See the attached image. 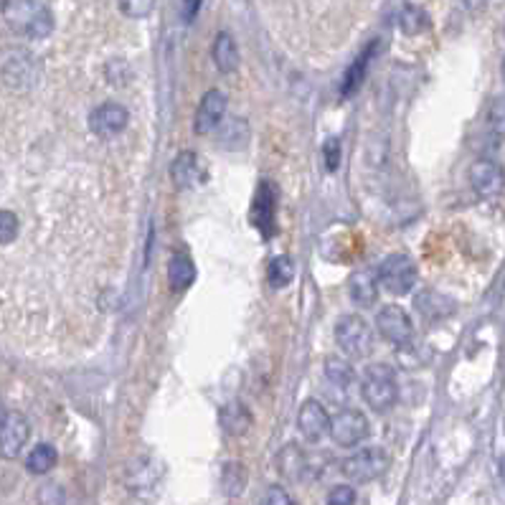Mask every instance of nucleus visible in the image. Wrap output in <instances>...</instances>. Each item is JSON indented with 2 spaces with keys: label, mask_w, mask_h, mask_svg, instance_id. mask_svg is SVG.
<instances>
[{
  "label": "nucleus",
  "mask_w": 505,
  "mask_h": 505,
  "mask_svg": "<svg viewBox=\"0 0 505 505\" xmlns=\"http://www.w3.org/2000/svg\"><path fill=\"white\" fill-rule=\"evenodd\" d=\"M323 160H325V171L328 173H335L341 168V140L338 138H331L323 145Z\"/></svg>",
  "instance_id": "nucleus-34"
},
{
  "label": "nucleus",
  "mask_w": 505,
  "mask_h": 505,
  "mask_svg": "<svg viewBox=\"0 0 505 505\" xmlns=\"http://www.w3.org/2000/svg\"><path fill=\"white\" fill-rule=\"evenodd\" d=\"M105 74H107V81L114 84V87H125L132 81V69H130V63L125 59H112L107 63V69H105Z\"/></svg>",
  "instance_id": "nucleus-32"
},
{
  "label": "nucleus",
  "mask_w": 505,
  "mask_h": 505,
  "mask_svg": "<svg viewBox=\"0 0 505 505\" xmlns=\"http://www.w3.org/2000/svg\"><path fill=\"white\" fill-rule=\"evenodd\" d=\"M127 125H130V112L120 102H102L89 114V130L102 140L117 138L120 132H125Z\"/></svg>",
  "instance_id": "nucleus-11"
},
{
  "label": "nucleus",
  "mask_w": 505,
  "mask_h": 505,
  "mask_svg": "<svg viewBox=\"0 0 505 505\" xmlns=\"http://www.w3.org/2000/svg\"><path fill=\"white\" fill-rule=\"evenodd\" d=\"M488 127L495 138H505V97L492 99L488 110Z\"/></svg>",
  "instance_id": "nucleus-31"
},
{
  "label": "nucleus",
  "mask_w": 505,
  "mask_h": 505,
  "mask_svg": "<svg viewBox=\"0 0 505 505\" xmlns=\"http://www.w3.org/2000/svg\"><path fill=\"white\" fill-rule=\"evenodd\" d=\"M376 280H379V287H383L389 295L401 298L414 290V284L419 280V269L407 254H389L379 265Z\"/></svg>",
  "instance_id": "nucleus-4"
},
{
  "label": "nucleus",
  "mask_w": 505,
  "mask_h": 505,
  "mask_svg": "<svg viewBox=\"0 0 505 505\" xmlns=\"http://www.w3.org/2000/svg\"><path fill=\"white\" fill-rule=\"evenodd\" d=\"M470 11H480V8H485L488 5V0H462Z\"/></svg>",
  "instance_id": "nucleus-38"
},
{
  "label": "nucleus",
  "mask_w": 505,
  "mask_h": 505,
  "mask_svg": "<svg viewBox=\"0 0 505 505\" xmlns=\"http://www.w3.org/2000/svg\"><path fill=\"white\" fill-rule=\"evenodd\" d=\"M361 394L374 411H389L399 401V381L389 364L366 366L361 376Z\"/></svg>",
  "instance_id": "nucleus-2"
},
{
  "label": "nucleus",
  "mask_w": 505,
  "mask_h": 505,
  "mask_svg": "<svg viewBox=\"0 0 505 505\" xmlns=\"http://www.w3.org/2000/svg\"><path fill=\"white\" fill-rule=\"evenodd\" d=\"M163 467L153 458H138L127 467V488L138 495L153 492L160 483Z\"/></svg>",
  "instance_id": "nucleus-14"
},
{
  "label": "nucleus",
  "mask_w": 505,
  "mask_h": 505,
  "mask_svg": "<svg viewBox=\"0 0 505 505\" xmlns=\"http://www.w3.org/2000/svg\"><path fill=\"white\" fill-rule=\"evenodd\" d=\"M3 18L11 31L26 38H46L54 31V16L38 0H3Z\"/></svg>",
  "instance_id": "nucleus-1"
},
{
  "label": "nucleus",
  "mask_w": 505,
  "mask_h": 505,
  "mask_svg": "<svg viewBox=\"0 0 505 505\" xmlns=\"http://www.w3.org/2000/svg\"><path fill=\"white\" fill-rule=\"evenodd\" d=\"M36 498H38V505H63L66 503V492H63L62 485H56V483H46V485H41Z\"/></svg>",
  "instance_id": "nucleus-33"
},
{
  "label": "nucleus",
  "mask_w": 505,
  "mask_h": 505,
  "mask_svg": "<svg viewBox=\"0 0 505 505\" xmlns=\"http://www.w3.org/2000/svg\"><path fill=\"white\" fill-rule=\"evenodd\" d=\"M417 310L422 313L425 317L429 320H444V317H450L455 313V302L450 300V298H444L440 292H434V290H425L419 298H417Z\"/></svg>",
  "instance_id": "nucleus-22"
},
{
  "label": "nucleus",
  "mask_w": 505,
  "mask_h": 505,
  "mask_svg": "<svg viewBox=\"0 0 505 505\" xmlns=\"http://www.w3.org/2000/svg\"><path fill=\"white\" fill-rule=\"evenodd\" d=\"M31 437V425L21 411H8L0 422V458L16 459Z\"/></svg>",
  "instance_id": "nucleus-9"
},
{
  "label": "nucleus",
  "mask_w": 505,
  "mask_h": 505,
  "mask_svg": "<svg viewBox=\"0 0 505 505\" xmlns=\"http://www.w3.org/2000/svg\"><path fill=\"white\" fill-rule=\"evenodd\" d=\"M501 74H503V81H505V59H503V66H501Z\"/></svg>",
  "instance_id": "nucleus-41"
},
{
  "label": "nucleus",
  "mask_w": 505,
  "mask_h": 505,
  "mask_svg": "<svg viewBox=\"0 0 505 505\" xmlns=\"http://www.w3.org/2000/svg\"><path fill=\"white\" fill-rule=\"evenodd\" d=\"M274 214H277V189L265 181L259 190H257V198H254V223H257V229L265 234V239L272 237V231H274Z\"/></svg>",
  "instance_id": "nucleus-15"
},
{
  "label": "nucleus",
  "mask_w": 505,
  "mask_h": 505,
  "mask_svg": "<svg viewBox=\"0 0 505 505\" xmlns=\"http://www.w3.org/2000/svg\"><path fill=\"white\" fill-rule=\"evenodd\" d=\"M348 295L358 307H374L379 298V280L371 269H361L348 280Z\"/></svg>",
  "instance_id": "nucleus-18"
},
{
  "label": "nucleus",
  "mask_w": 505,
  "mask_h": 505,
  "mask_svg": "<svg viewBox=\"0 0 505 505\" xmlns=\"http://www.w3.org/2000/svg\"><path fill=\"white\" fill-rule=\"evenodd\" d=\"M56 459H59V455L51 444H36L26 458V470L31 475H46L56 467Z\"/></svg>",
  "instance_id": "nucleus-25"
},
{
  "label": "nucleus",
  "mask_w": 505,
  "mask_h": 505,
  "mask_svg": "<svg viewBox=\"0 0 505 505\" xmlns=\"http://www.w3.org/2000/svg\"><path fill=\"white\" fill-rule=\"evenodd\" d=\"M368 432H371V426H368L364 411L343 409L331 417V432L328 434L338 447H358L364 440H368Z\"/></svg>",
  "instance_id": "nucleus-7"
},
{
  "label": "nucleus",
  "mask_w": 505,
  "mask_h": 505,
  "mask_svg": "<svg viewBox=\"0 0 505 505\" xmlns=\"http://www.w3.org/2000/svg\"><path fill=\"white\" fill-rule=\"evenodd\" d=\"M219 425L229 434V437H244L254 425L252 411L247 409V404L241 401H229L222 411H219Z\"/></svg>",
  "instance_id": "nucleus-17"
},
{
  "label": "nucleus",
  "mask_w": 505,
  "mask_h": 505,
  "mask_svg": "<svg viewBox=\"0 0 505 505\" xmlns=\"http://www.w3.org/2000/svg\"><path fill=\"white\" fill-rule=\"evenodd\" d=\"M267 277L269 284H272L274 290H282V287H287V284L292 282V277H295V262H292L290 257H274V259L269 262Z\"/></svg>",
  "instance_id": "nucleus-28"
},
{
  "label": "nucleus",
  "mask_w": 505,
  "mask_h": 505,
  "mask_svg": "<svg viewBox=\"0 0 505 505\" xmlns=\"http://www.w3.org/2000/svg\"><path fill=\"white\" fill-rule=\"evenodd\" d=\"M5 414H8V411H5V404H3V399H0V422L5 419Z\"/></svg>",
  "instance_id": "nucleus-39"
},
{
  "label": "nucleus",
  "mask_w": 505,
  "mask_h": 505,
  "mask_svg": "<svg viewBox=\"0 0 505 505\" xmlns=\"http://www.w3.org/2000/svg\"><path fill=\"white\" fill-rule=\"evenodd\" d=\"M274 465H277V473L290 483H300L310 473V458L302 452V447H298V444H284L277 459H274Z\"/></svg>",
  "instance_id": "nucleus-16"
},
{
  "label": "nucleus",
  "mask_w": 505,
  "mask_h": 505,
  "mask_svg": "<svg viewBox=\"0 0 505 505\" xmlns=\"http://www.w3.org/2000/svg\"><path fill=\"white\" fill-rule=\"evenodd\" d=\"M117 8L127 18H147L156 11V0H117Z\"/></svg>",
  "instance_id": "nucleus-30"
},
{
  "label": "nucleus",
  "mask_w": 505,
  "mask_h": 505,
  "mask_svg": "<svg viewBox=\"0 0 505 505\" xmlns=\"http://www.w3.org/2000/svg\"><path fill=\"white\" fill-rule=\"evenodd\" d=\"M335 341H338L341 350L346 353L348 358H353V361H364L376 348V338H374L371 325L358 316H346L338 320Z\"/></svg>",
  "instance_id": "nucleus-3"
},
{
  "label": "nucleus",
  "mask_w": 505,
  "mask_h": 505,
  "mask_svg": "<svg viewBox=\"0 0 505 505\" xmlns=\"http://www.w3.org/2000/svg\"><path fill=\"white\" fill-rule=\"evenodd\" d=\"M171 181L178 190H190L198 181V158L196 153H181L178 158L171 163Z\"/></svg>",
  "instance_id": "nucleus-21"
},
{
  "label": "nucleus",
  "mask_w": 505,
  "mask_h": 505,
  "mask_svg": "<svg viewBox=\"0 0 505 505\" xmlns=\"http://www.w3.org/2000/svg\"><path fill=\"white\" fill-rule=\"evenodd\" d=\"M470 186L480 198H495L505 189V171L498 160L477 158L470 165Z\"/></svg>",
  "instance_id": "nucleus-10"
},
{
  "label": "nucleus",
  "mask_w": 505,
  "mask_h": 505,
  "mask_svg": "<svg viewBox=\"0 0 505 505\" xmlns=\"http://www.w3.org/2000/svg\"><path fill=\"white\" fill-rule=\"evenodd\" d=\"M501 475H503L505 480V458H501Z\"/></svg>",
  "instance_id": "nucleus-40"
},
{
  "label": "nucleus",
  "mask_w": 505,
  "mask_h": 505,
  "mask_svg": "<svg viewBox=\"0 0 505 505\" xmlns=\"http://www.w3.org/2000/svg\"><path fill=\"white\" fill-rule=\"evenodd\" d=\"M223 114H226V95L222 89H208L196 110V120H193L196 135H211L222 125Z\"/></svg>",
  "instance_id": "nucleus-13"
},
{
  "label": "nucleus",
  "mask_w": 505,
  "mask_h": 505,
  "mask_svg": "<svg viewBox=\"0 0 505 505\" xmlns=\"http://www.w3.org/2000/svg\"><path fill=\"white\" fill-rule=\"evenodd\" d=\"M374 48H376V44H371V46L366 48L364 54H361V56L353 62V66L348 69L346 80H343V87H341L343 97H353L356 92H358V87L364 84L366 69H368V63H371V59H374Z\"/></svg>",
  "instance_id": "nucleus-24"
},
{
  "label": "nucleus",
  "mask_w": 505,
  "mask_h": 505,
  "mask_svg": "<svg viewBox=\"0 0 505 505\" xmlns=\"http://www.w3.org/2000/svg\"><path fill=\"white\" fill-rule=\"evenodd\" d=\"M198 8H201V0H183L181 3V13H183V21L190 23L193 18L198 16Z\"/></svg>",
  "instance_id": "nucleus-37"
},
{
  "label": "nucleus",
  "mask_w": 505,
  "mask_h": 505,
  "mask_svg": "<svg viewBox=\"0 0 505 505\" xmlns=\"http://www.w3.org/2000/svg\"><path fill=\"white\" fill-rule=\"evenodd\" d=\"M298 429H300L302 440L313 444L320 442L331 432V414L317 399H307L298 411Z\"/></svg>",
  "instance_id": "nucleus-12"
},
{
  "label": "nucleus",
  "mask_w": 505,
  "mask_h": 505,
  "mask_svg": "<svg viewBox=\"0 0 505 505\" xmlns=\"http://www.w3.org/2000/svg\"><path fill=\"white\" fill-rule=\"evenodd\" d=\"M259 505H295V501H292V495L284 488L272 485V488H267V492L262 495V503Z\"/></svg>",
  "instance_id": "nucleus-36"
},
{
  "label": "nucleus",
  "mask_w": 505,
  "mask_h": 505,
  "mask_svg": "<svg viewBox=\"0 0 505 505\" xmlns=\"http://www.w3.org/2000/svg\"><path fill=\"white\" fill-rule=\"evenodd\" d=\"M325 381H328V386L332 389V394L338 396H346L353 386H356V371H353V366L348 364L346 358H338V356H331V358H325Z\"/></svg>",
  "instance_id": "nucleus-19"
},
{
  "label": "nucleus",
  "mask_w": 505,
  "mask_h": 505,
  "mask_svg": "<svg viewBox=\"0 0 505 505\" xmlns=\"http://www.w3.org/2000/svg\"><path fill=\"white\" fill-rule=\"evenodd\" d=\"M399 29H401V33H407V36H419V33H425L426 29H429V16H426L425 8L407 3V5L399 11Z\"/></svg>",
  "instance_id": "nucleus-26"
},
{
  "label": "nucleus",
  "mask_w": 505,
  "mask_h": 505,
  "mask_svg": "<svg viewBox=\"0 0 505 505\" xmlns=\"http://www.w3.org/2000/svg\"><path fill=\"white\" fill-rule=\"evenodd\" d=\"M36 59L31 51L21 46L0 48V80L5 81L11 89H29L36 81Z\"/></svg>",
  "instance_id": "nucleus-5"
},
{
  "label": "nucleus",
  "mask_w": 505,
  "mask_h": 505,
  "mask_svg": "<svg viewBox=\"0 0 505 505\" xmlns=\"http://www.w3.org/2000/svg\"><path fill=\"white\" fill-rule=\"evenodd\" d=\"M196 280V265L190 262V257L186 254H175L168 265V282H171V290L173 292H183L189 290L190 284Z\"/></svg>",
  "instance_id": "nucleus-23"
},
{
  "label": "nucleus",
  "mask_w": 505,
  "mask_h": 505,
  "mask_svg": "<svg viewBox=\"0 0 505 505\" xmlns=\"http://www.w3.org/2000/svg\"><path fill=\"white\" fill-rule=\"evenodd\" d=\"M386 467H389V455L381 447L358 450L356 455L346 458L343 465H341L343 475L353 483H374V480H379L381 475L386 473Z\"/></svg>",
  "instance_id": "nucleus-6"
},
{
  "label": "nucleus",
  "mask_w": 505,
  "mask_h": 505,
  "mask_svg": "<svg viewBox=\"0 0 505 505\" xmlns=\"http://www.w3.org/2000/svg\"><path fill=\"white\" fill-rule=\"evenodd\" d=\"M376 331L383 341H389L394 346H409L411 338H414L411 317L399 305H383L381 307L379 317H376Z\"/></svg>",
  "instance_id": "nucleus-8"
},
{
  "label": "nucleus",
  "mask_w": 505,
  "mask_h": 505,
  "mask_svg": "<svg viewBox=\"0 0 505 505\" xmlns=\"http://www.w3.org/2000/svg\"><path fill=\"white\" fill-rule=\"evenodd\" d=\"M328 505H356V490L350 485H335L328 492Z\"/></svg>",
  "instance_id": "nucleus-35"
},
{
  "label": "nucleus",
  "mask_w": 505,
  "mask_h": 505,
  "mask_svg": "<svg viewBox=\"0 0 505 505\" xmlns=\"http://www.w3.org/2000/svg\"><path fill=\"white\" fill-rule=\"evenodd\" d=\"M211 56L214 63L222 74H234L239 69V46L234 41V36L229 31H222L214 38V46H211Z\"/></svg>",
  "instance_id": "nucleus-20"
},
{
  "label": "nucleus",
  "mask_w": 505,
  "mask_h": 505,
  "mask_svg": "<svg viewBox=\"0 0 505 505\" xmlns=\"http://www.w3.org/2000/svg\"><path fill=\"white\" fill-rule=\"evenodd\" d=\"M247 480H249V475L241 462H226L222 473V488L229 498H239L247 488Z\"/></svg>",
  "instance_id": "nucleus-27"
},
{
  "label": "nucleus",
  "mask_w": 505,
  "mask_h": 505,
  "mask_svg": "<svg viewBox=\"0 0 505 505\" xmlns=\"http://www.w3.org/2000/svg\"><path fill=\"white\" fill-rule=\"evenodd\" d=\"M18 231H21V222H18L16 214H13V211L0 208V247L13 244L18 237Z\"/></svg>",
  "instance_id": "nucleus-29"
}]
</instances>
